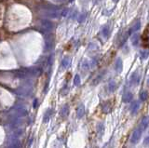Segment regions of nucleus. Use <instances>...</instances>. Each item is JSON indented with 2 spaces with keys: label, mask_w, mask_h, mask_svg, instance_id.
<instances>
[{
  "label": "nucleus",
  "mask_w": 149,
  "mask_h": 148,
  "mask_svg": "<svg viewBox=\"0 0 149 148\" xmlns=\"http://www.w3.org/2000/svg\"><path fill=\"white\" fill-rule=\"evenodd\" d=\"M142 129L140 128H137L134 129V131L132 132V135L130 137V143L132 144H136L139 143V141L141 139V136H142Z\"/></svg>",
  "instance_id": "f257e3e1"
},
{
  "label": "nucleus",
  "mask_w": 149,
  "mask_h": 148,
  "mask_svg": "<svg viewBox=\"0 0 149 148\" xmlns=\"http://www.w3.org/2000/svg\"><path fill=\"white\" fill-rule=\"evenodd\" d=\"M140 78H141V76H140L139 72L138 71L134 72L132 75V76H130V85H132V87H136L140 82Z\"/></svg>",
  "instance_id": "f03ea898"
},
{
  "label": "nucleus",
  "mask_w": 149,
  "mask_h": 148,
  "mask_svg": "<svg viewBox=\"0 0 149 148\" xmlns=\"http://www.w3.org/2000/svg\"><path fill=\"white\" fill-rule=\"evenodd\" d=\"M148 126H149V116H146L141 120L139 126H138V128H140L142 129V131H144Z\"/></svg>",
  "instance_id": "7ed1b4c3"
},
{
  "label": "nucleus",
  "mask_w": 149,
  "mask_h": 148,
  "mask_svg": "<svg viewBox=\"0 0 149 148\" xmlns=\"http://www.w3.org/2000/svg\"><path fill=\"white\" fill-rule=\"evenodd\" d=\"M140 28H141V21H140L139 19H137V20L133 23V24L132 25V27L130 28V30H129V35H130V34H133V33L137 32Z\"/></svg>",
  "instance_id": "20e7f679"
},
{
  "label": "nucleus",
  "mask_w": 149,
  "mask_h": 148,
  "mask_svg": "<svg viewBox=\"0 0 149 148\" xmlns=\"http://www.w3.org/2000/svg\"><path fill=\"white\" fill-rule=\"evenodd\" d=\"M140 102L139 101H135V102H132V106H130V112H132V114L133 115H136L138 113V111H139L140 109Z\"/></svg>",
  "instance_id": "39448f33"
},
{
  "label": "nucleus",
  "mask_w": 149,
  "mask_h": 148,
  "mask_svg": "<svg viewBox=\"0 0 149 148\" xmlns=\"http://www.w3.org/2000/svg\"><path fill=\"white\" fill-rule=\"evenodd\" d=\"M139 41H140V35H139V34H134L132 35V45L134 47H137L138 45H139Z\"/></svg>",
  "instance_id": "423d86ee"
},
{
  "label": "nucleus",
  "mask_w": 149,
  "mask_h": 148,
  "mask_svg": "<svg viewBox=\"0 0 149 148\" xmlns=\"http://www.w3.org/2000/svg\"><path fill=\"white\" fill-rule=\"evenodd\" d=\"M133 98V94L132 93V92H126V93L124 94V96H123V101H124L125 102H129L132 100Z\"/></svg>",
  "instance_id": "0eeeda50"
},
{
  "label": "nucleus",
  "mask_w": 149,
  "mask_h": 148,
  "mask_svg": "<svg viewBox=\"0 0 149 148\" xmlns=\"http://www.w3.org/2000/svg\"><path fill=\"white\" fill-rule=\"evenodd\" d=\"M149 56V50H142L140 52V59L142 61H144L146 60Z\"/></svg>",
  "instance_id": "6e6552de"
},
{
  "label": "nucleus",
  "mask_w": 149,
  "mask_h": 148,
  "mask_svg": "<svg viewBox=\"0 0 149 148\" xmlns=\"http://www.w3.org/2000/svg\"><path fill=\"white\" fill-rule=\"evenodd\" d=\"M147 99H148V92L146 90L141 91V93H140V100H141V102H145Z\"/></svg>",
  "instance_id": "1a4fd4ad"
},
{
  "label": "nucleus",
  "mask_w": 149,
  "mask_h": 148,
  "mask_svg": "<svg viewBox=\"0 0 149 148\" xmlns=\"http://www.w3.org/2000/svg\"><path fill=\"white\" fill-rule=\"evenodd\" d=\"M115 69H117V72H121L122 71V67H123V64H122V60L121 59H117V64H115Z\"/></svg>",
  "instance_id": "9d476101"
},
{
  "label": "nucleus",
  "mask_w": 149,
  "mask_h": 148,
  "mask_svg": "<svg viewBox=\"0 0 149 148\" xmlns=\"http://www.w3.org/2000/svg\"><path fill=\"white\" fill-rule=\"evenodd\" d=\"M144 144H145V145H149V136H147L146 138L144 139Z\"/></svg>",
  "instance_id": "9b49d317"
},
{
  "label": "nucleus",
  "mask_w": 149,
  "mask_h": 148,
  "mask_svg": "<svg viewBox=\"0 0 149 148\" xmlns=\"http://www.w3.org/2000/svg\"><path fill=\"white\" fill-rule=\"evenodd\" d=\"M146 85H147V86L149 87V77H148L147 80H146Z\"/></svg>",
  "instance_id": "f8f14e48"
},
{
  "label": "nucleus",
  "mask_w": 149,
  "mask_h": 148,
  "mask_svg": "<svg viewBox=\"0 0 149 148\" xmlns=\"http://www.w3.org/2000/svg\"><path fill=\"white\" fill-rule=\"evenodd\" d=\"M114 1H115V2H117V1H118V0H114Z\"/></svg>",
  "instance_id": "ddd939ff"
}]
</instances>
